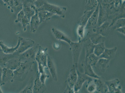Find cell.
<instances>
[{
    "instance_id": "cell-1",
    "label": "cell",
    "mask_w": 125,
    "mask_h": 93,
    "mask_svg": "<svg viewBox=\"0 0 125 93\" xmlns=\"http://www.w3.org/2000/svg\"><path fill=\"white\" fill-rule=\"evenodd\" d=\"M48 48L39 46L38 49L35 57V60L38 65V72L39 74L45 73V68L48 69L47 65Z\"/></svg>"
},
{
    "instance_id": "cell-2",
    "label": "cell",
    "mask_w": 125,
    "mask_h": 93,
    "mask_svg": "<svg viewBox=\"0 0 125 93\" xmlns=\"http://www.w3.org/2000/svg\"><path fill=\"white\" fill-rule=\"evenodd\" d=\"M66 7L54 5L46 2L41 7L37 10V12L41 11H46L53 13L54 15L59 16L61 18L65 17Z\"/></svg>"
},
{
    "instance_id": "cell-3",
    "label": "cell",
    "mask_w": 125,
    "mask_h": 93,
    "mask_svg": "<svg viewBox=\"0 0 125 93\" xmlns=\"http://www.w3.org/2000/svg\"><path fill=\"white\" fill-rule=\"evenodd\" d=\"M34 63V62L28 61L21 62L19 67L13 71L14 79L20 81H22Z\"/></svg>"
},
{
    "instance_id": "cell-4",
    "label": "cell",
    "mask_w": 125,
    "mask_h": 93,
    "mask_svg": "<svg viewBox=\"0 0 125 93\" xmlns=\"http://www.w3.org/2000/svg\"><path fill=\"white\" fill-rule=\"evenodd\" d=\"M38 46H35L29 49L22 54H19L16 57H18L21 62H34L35 57L38 51Z\"/></svg>"
},
{
    "instance_id": "cell-5",
    "label": "cell",
    "mask_w": 125,
    "mask_h": 93,
    "mask_svg": "<svg viewBox=\"0 0 125 93\" xmlns=\"http://www.w3.org/2000/svg\"><path fill=\"white\" fill-rule=\"evenodd\" d=\"M83 42H72L70 45V49L72 52L73 65L78 67V61L82 47Z\"/></svg>"
},
{
    "instance_id": "cell-6",
    "label": "cell",
    "mask_w": 125,
    "mask_h": 93,
    "mask_svg": "<svg viewBox=\"0 0 125 93\" xmlns=\"http://www.w3.org/2000/svg\"><path fill=\"white\" fill-rule=\"evenodd\" d=\"M20 44L17 51L13 54L15 57H17L19 54H22L27 50L33 47L35 45V42L32 39L19 37Z\"/></svg>"
},
{
    "instance_id": "cell-7",
    "label": "cell",
    "mask_w": 125,
    "mask_h": 93,
    "mask_svg": "<svg viewBox=\"0 0 125 93\" xmlns=\"http://www.w3.org/2000/svg\"><path fill=\"white\" fill-rule=\"evenodd\" d=\"M22 10L26 16L29 19L37 12V9L31 0H25L23 2Z\"/></svg>"
},
{
    "instance_id": "cell-8",
    "label": "cell",
    "mask_w": 125,
    "mask_h": 93,
    "mask_svg": "<svg viewBox=\"0 0 125 93\" xmlns=\"http://www.w3.org/2000/svg\"><path fill=\"white\" fill-rule=\"evenodd\" d=\"M77 70L78 78L74 87V93H78L80 90L85 82L91 80L93 79V78L88 76L84 74L81 73L78 71V68H77Z\"/></svg>"
},
{
    "instance_id": "cell-9",
    "label": "cell",
    "mask_w": 125,
    "mask_h": 93,
    "mask_svg": "<svg viewBox=\"0 0 125 93\" xmlns=\"http://www.w3.org/2000/svg\"><path fill=\"white\" fill-rule=\"evenodd\" d=\"M120 83V80L118 78L105 81V83L108 87V93H122L121 86L119 85Z\"/></svg>"
},
{
    "instance_id": "cell-10",
    "label": "cell",
    "mask_w": 125,
    "mask_h": 93,
    "mask_svg": "<svg viewBox=\"0 0 125 93\" xmlns=\"http://www.w3.org/2000/svg\"><path fill=\"white\" fill-rule=\"evenodd\" d=\"M99 8V4L92 13L89 19L87 24L85 26V30L93 29L97 27V24L98 19Z\"/></svg>"
},
{
    "instance_id": "cell-11",
    "label": "cell",
    "mask_w": 125,
    "mask_h": 93,
    "mask_svg": "<svg viewBox=\"0 0 125 93\" xmlns=\"http://www.w3.org/2000/svg\"><path fill=\"white\" fill-rule=\"evenodd\" d=\"M110 23H111L109 21L107 20L100 27L93 29V32L94 33H97L104 37H105L107 36L109 32L110 28H111L110 27Z\"/></svg>"
},
{
    "instance_id": "cell-12",
    "label": "cell",
    "mask_w": 125,
    "mask_h": 93,
    "mask_svg": "<svg viewBox=\"0 0 125 93\" xmlns=\"http://www.w3.org/2000/svg\"><path fill=\"white\" fill-rule=\"evenodd\" d=\"M77 68L78 67L74 65H73V66L70 70V74L67 79V84L72 89H73L74 85L78 78Z\"/></svg>"
},
{
    "instance_id": "cell-13",
    "label": "cell",
    "mask_w": 125,
    "mask_h": 93,
    "mask_svg": "<svg viewBox=\"0 0 125 93\" xmlns=\"http://www.w3.org/2000/svg\"><path fill=\"white\" fill-rule=\"evenodd\" d=\"M2 80L4 84L13 82L14 80L13 71L6 67L3 68Z\"/></svg>"
},
{
    "instance_id": "cell-14",
    "label": "cell",
    "mask_w": 125,
    "mask_h": 93,
    "mask_svg": "<svg viewBox=\"0 0 125 93\" xmlns=\"http://www.w3.org/2000/svg\"><path fill=\"white\" fill-rule=\"evenodd\" d=\"M47 65L53 79L54 81H57L58 77L55 63L52 58L49 55L47 57Z\"/></svg>"
},
{
    "instance_id": "cell-15",
    "label": "cell",
    "mask_w": 125,
    "mask_h": 93,
    "mask_svg": "<svg viewBox=\"0 0 125 93\" xmlns=\"http://www.w3.org/2000/svg\"><path fill=\"white\" fill-rule=\"evenodd\" d=\"M52 33L54 34L56 39L58 40L63 41L68 43L69 45L72 42L66 35L64 33L55 28H53L52 29Z\"/></svg>"
},
{
    "instance_id": "cell-16",
    "label": "cell",
    "mask_w": 125,
    "mask_h": 93,
    "mask_svg": "<svg viewBox=\"0 0 125 93\" xmlns=\"http://www.w3.org/2000/svg\"><path fill=\"white\" fill-rule=\"evenodd\" d=\"M108 15L101 5L99 4L98 19L97 27H99L107 20Z\"/></svg>"
},
{
    "instance_id": "cell-17",
    "label": "cell",
    "mask_w": 125,
    "mask_h": 93,
    "mask_svg": "<svg viewBox=\"0 0 125 93\" xmlns=\"http://www.w3.org/2000/svg\"><path fill=\"white\" fill-rule=\"evenodd\" d=\"M40 24V21L38 16V12H36L35 14L31 18L30 21L31 32L33 33L36 32Z\"/></svg>"
},
{
    "instance_id": "cell-18",
    "label": "cell",
    "mask_w": 125,
    "mask_h": 93,
    "mask_svg": "<svg viewBox=\"0 0 125 93\" xmlns=\"http://www.w3.org/2000/svg\"><path fill=\"white\" fill-rule=\"evenodd\" d=\"M96 84V91L99 93H105L109 92L108 87L105 82L100 79H93Z\"/></svg>"
},
{
    "instance_id": "cell-19",
    "label": "cell",
    "mask_w": 125,
    "mask_h": 93,
    "mask_svg": "<svg viewBox=\"0 0 125 93\" xmlns=\"http://www.w3.org/2000/svg\"><path fill=\"white\" fill-rule=\"evenodd\" d=\"M20 42V39L19 38L17 44L16 46L15 47H10L5 45L3 41L0 40V47L2 52L5 54H13L19 48Z\"/></svg>"
},
{
    "instance_id": "cell-20",
    "label": "cell",
    "mask_w": 125,
    "mask_h": 93,
    "mask_svg": "<svg viewBox=\"0 0 125 93\" xmlns=\"http://www.w3.org/2000/svg\"><path fill=\"white\" fill-rule=\"evenodd\" d=\"M110 60L103 58H99L96 66L99 71L104 73L109 66Z\"/></svg>"
},
{
    "instance_id": "cell-21",
    "label": "cell",
    "mask_w": 125,
    "mask_h": 93,
    "mask_svg": "<svg viewBox=\"0 0 125 93\" xmlns=\"http://www.w3.org/2000/svg\"><path fill=\"white\" fill-rule=\"evenodd\" d=\"M21 62L18 57H13L10 59L6 62L4 67L14 71L19 67Z\"/></svg>"
},
{
    "instance_id": "cell-22",
    "label": "cell",
    "mask_w": 125,
    "mask_h": 93,
    "mask_svg": "<svg viewBox=\"0 0 125 93\" xmlns=\"http://www.w3.org/2000/svg\"><path fill=\"white\" fill-rule=\"evenodd\" d=\"M45 84H44L40 79V74L38 71L36 74V78L34 81L33 92L37 93L44 90L45 91Z\"/></svg>"
},
{
    "instance_id": "cell-23",
    "label": "cell",
    "mask_w": 125,
    "mask_h": 93,
    "mask_svg": "<svg viewBox=\"0 0 125 93\" xmlns=\"http://www.w3.org/2000/svg\"><path fill=\"white\" fill-rule=\"evenodd\" d=\"M117 50L116 47L110 49L105 48L103 54L99 56V58H104L111 60L114 57Z\"/></svg>"
},
{
    "instance_id": "cell-24",
    "label": "cell",
    "mask_w": 125,
    "mask_h": 93,
    "mask_svg": "<svg viewBox=\"0 0 125 93\" xmlns=\"http://www.w3.org/2000/svg\"><path fill=\"white\" fill-rule=\"evenodd\" d=\"M84 71V74L93 79H100L101 77L96 74L94 72L92 66L84 62L83 64Z\"/></svg>"
},
{
    "instance_id": "cell-25",
    "label": "cell",
    "mask_w": 125,
    "mask_h": 93,
    "mask_svg": "<svg viewBox=\"0 0 125 93\" xmlns=\"http://www.w3.org/2000/svg\"><path fill=\"white\" fill-rule=\"evenodd\" d=\"M38 15L41 24L50 20L54 15L48 11L42 10L39 11Z\"/></svg>"
},
{
    "instance_id": "cell-26",
    "label": "cell",
    "mask_w": 125,
    "mask_h": 93,
    "mask_svg": "<svg viewBox=\"0 0 125 93\" xmlns=\"http://www.w3.org/2000/svg\"><path fill=\"white\" fill-rule=\"evenodd\" d=\"M14 57L15 56L13 54H5L1 50L0 51V66L2 68L4 67L6 62L10 59Z\"/></svg>"
},
{
    "instance_id": "cell-27",
    "label": "cell",
    "mask_w": 125,
    "mask_h": 93,
    "mask_svg": "<svg viewBox=\"0 0 125 93\" xmlns=\"http://www.w3.org/2000/svg\"><path fill=\"white\" fill-rule=\"evenodd\" d=\"M86 57H87L89 56L94 53V45L91 41L89 38H87L84 41Z\"/></svg>"
},
{
    "instance_id": "cell-28",
    "label": "cell",
    "mask_w": 125,
    "mask_h": 93,
    "mask_svg": "<svg viewBox=\"0 0 125 93\" xmlns=\"http://www.w3.org/2000/svg\"><path fill=\"white\" fill-rule=\"evenodd\" d=\"M104 37L97 33H94L90 35L89 38L92 43L96 45L100 43L104 42L105 39Z\"/></svg>"
},
{
    "instance_id": "cell-29",
    "label": "cell",
    "mask_w": 125,
    "mask_h": 93,
    "mask_svg": "<svg viewBox=\"0 0 125 93\" xmlns=\"http://www.w3.org/2000/svg\"><path fill=\"white\" fill-rule=\"evenodd\" d=\"M94 10H95L91 11H85L83 14L81 18L78 22L79 25L85 27L90 17L91 16Z\"/></svg>"
},
{
    "instance_id": "cell-30",
    "label": "cell",
    "mask_w": 125,
    "mask_h": 93,
    "mask_svg": "<svg viewBox=\"0 0 125 93\" xmlns=\"http://www.w3.org/2000/svg\"><path fill=\"white\" fill-rule=\"evenodd\" d=\"M23 7V2L21 0H14V4L10 9L12 13L17 14L22 10Z\"/></svg>"
},
{
    "instance_id": "cell-31",
    "label": "cell",
    "mask_w": 125,
    "mask_h": 93,
    "mask_svg": "<svg viewBox=\"0 0 125 93\" xmlns=\"http://www.w3.org/2000/svg\"><path fill=\"white\" fill-rule=\"evenodd\" d=\"M98 4L97 0H86L85 4V11L95 10Z\"/></svg>"
},
{
    "instance_id": "cell-32",
    "label": "cell",
    "mask_w": 125,
    "mask_h": 93,
    "mask_svg": "<svg viewBox=\"0 0 125 93\" xmlns=\"http://www.w3.org/2000/svg\"><path fill=\"white\" fill-rule=\"evenodd\" d=\"M104 42H102L94 45V54L99 57L103 54L105 49Z\"/></svg>"
},
{
    "instance_id": "cell-33",
    "label": "cell",
    "mask_w": 125,
    "mask_h": 93,
    "mask_svg": "<svg viewBox=\"0 0 125 93\" xmlns=\"http://www.w3.org/2000/svg\"><path fill=\"white\" fill-rule=\"evenodd\" d=\"M99 59V57L96 56L93 53L87 57L85 58V62L87 64L93 66L96 65Z\"/></svg>"
},
{
    "instance_id": "cell-34",
    "label": "cell",
    "mask_w": 125,
    "mask_h": 93,
    "mask_svg": "<svg viewBox=\"0 0 125 93\" xmlns=\"http://www.w3.org/2000/svg\"><path fill=\"white\" fill-rule=\"evenodd\" d=\"M33 79L32 78L30 82L24 89L21 90L19 93H32L33 92L34 85Z\"/></svg>"
},
{
    "instance_id": "cell-35",
    "label": "cell",
    "mask_w": 125,
    "mask_h": 93,
    "mask_svg": "<svg viewBox=\"0 0 125 93\" xmlns=\"http://www.w3.org/2000/svg\"><path fill=\"white\" fill-rule=\"evenodd\" d=\"M125 18H121L116 20L112 27L113 29H116L118 28L125 27Z\"/></svg>"
},
{
    "instance_id": "cell-36",
    "label": "cell",
    "mask_w": 125,
    "mask_h": 93,
    "mask_svg": "<svg viewBox=\"0 0 125 93\" xmlns=\"http://www.w3.org/2000/svg\"><path fill=\"white\" fill-rule=\"evenodd\" d=\"M85 27L84 26L78 25L77 28V32L79 37V41H81L82 39H83L85 35Z\"/></svg>"
},
{
    "instance_id": "cell-37",
    "label": "cell",
    "mask_w": 125,
    "mask_h": 93,
    "mask_svg": "<svg viewBox=\"0 0 125 93\" xmlns=\"http://www.w3.org/2000/svg\"><path fill=\"white\" fill-rule=\"evenodd\" d=\"M88 82L87 86V90L89 93H94L96 91V84L93 79L88 81Z\"/></svg>"
},
{
    "instance_id": "cell-38",
    "label": "cell",
    "mask_w": 125,
    "mask_h": 93,
    "mask_svg": "<svg viewBox=\"0 0 125 93\" xmlns=\"http://www.w3.org/2000/svg\"><path fill=\"white\" fill-rule=\"evenodd\" d=\"M30 20L25 15L21 20V23L22 25V28L23 31H26L27 30V26L30 24Z\"/></svg>"
},
{
    "instance_id": "cell-39",
    "label": "cell",
    "mask_w": 125,
    "mask_h": 93,
    "mask_svg": "<svg viewBox=\"0 0 125 93\" xmlns=\"http://www.w3.org/2000/svg\"><path fill=\"white\" fill-rule=\"evenodd\" d=\"M47 1L46 0H36L33 1L34 5L37 10L41 7Z\"/></svg>"
},
{
    "instance_id": "cell-40",
    "label": "cell",
    "mask_w": 125,
    "mask_h": 93,
    "mask_svg": "<svg viewBox=\"0 0 125 93\" xmlns=\"http://www.w3.org/2000/svg\"><path fill=\"white\" fill-rule=\"evenodd\" d=\"M25 16V14L24 12L22 10L20 11L18 13L17 19L15 20V22L16 23H17L18 22H20L21 23V20H22L23 18Z\"/></svg>"
},
{
    "instance_id": "cell-41",
    "label": "cell",
    "mask_w": 125,
    "mask_h": 93,
    "mask_svg": "<svg viewBox=\"0 0 125 93\" xmlns=\"http://www.w3.org/2000/svg\"><path fill=\"white\" fill-rule=\"evenodd\" d=\"M40 74V79L42 82L44 84H45V81L47 78H49V76L46 74L45 72L41 74Z\"/></svg>"
},
{
    "instance_id": "cell-42",
    "label": "cell",
    "mask_w": 125,
    "mask_h": 93,
    "mask_svg": "<svg viewBox=\"0 0 125 93\" xmlns=\"http://www.w3.org/2000/svg\"><path fill=\"white\" fill-rule=\"evenodd\" d=\"M124 2V1L122 0H114L115 7L116 9L117 10H119L121 7Z\"/></svg>"
},
{
    "instance_id": "cell-43",
    "label": "cell",
    "mask_w": 125,
    "mask_h": 93,
    "mask_svg": "<svg viewBox=\"0 0 125 93\" xmlns=\"http://www.w3.org/2000/svg\"><path fill=\"white\" fill-rule=\"evenodd\" d=\"M2 70H3V68L1 67L0 66V93H3V91L1 88V87L3 85L5 84L2 81Z\"/></svg>"
},
{
    "instance_id": "cell-44",
    "label": "cell",
    "mask_w": 125,
    "mask_h": 93,
    "mask_svg": "<svg viewBox=\"0 0 125 93\" xmlns=\"http://www.w3.org/2000/svg\"><path fill=\"white\" fill-rule=\"evenodd\" d=\"M14 4V0H9L6 5H7L8 8L10 9L12 8Z\"/></svg>"
},
{
    "instance_id": "cell-45",
    "label": "cell",
    "mask_w": 125,
    "mask_h": 93,
    "mask_svg": "<svg viewBox=\"0 0 125 93\" xmlns=\"http://www.w3.org/2000/svg\"><path fill=\"white\" fill-rule=\"evenodd\" d=\"M116 31H118L120 33L124 35H125V27H121L117 28L115 29Z\"/></svg>"
},
{
    "instance_id": "cell-46",
    "label": "cell",
    "mask_w": 125,
    "mask_h": 93,
    "mask_svg": "<svg viewBox=\"0 0 125 93\" xmlns=\"http://www.w3.org/2000/svg\"><path fill=\"white\" fill-rule=\"evenodd\" d=\"M64 93H74L73 89H72L70 88L68 85L67 84V86L64 92Z\"/></svg>"
},
{
    "instance_id": "cell-47",
    "label": "cell",
    "mask_w": 125,
    "mask_h": 93,
    "mask_svg": "<svg viewBox=\"0 0 125 93\" xmlns=\"http://www.w3.org/2000/svg\"><path fill=\"white\" fill-rule=\"evenodd\" d=\"M2 0L3 1V2H4V5H6L7 3L8 2V1L9 0Z\"/></svg>"
},
{
    "instance_id": "cell-48",
    "label": "cell",
    "mask_w": 125,
    "mask_h": 93,
    "mask_svg": "<svg viewBox=\"0 0 125 93\" xmlns=\"http://www.w3.org/2000/svg\"><path fill=\"white\" fill-rule=\"evenodd\" d=\"M103 0H97V1L98 2V4H101L102 3Z\"/></svg>"
},
{
    "instance_id": "cell-49",
    "label": "cell",
    "mask_w": 125,
    "mask_h": 93,
    "mask_svg": "<svg viewBox=\"0 0 125 93\" xmlns=\"http://www.w3.org/2000/svg\"><path fill=\"white\" fill-rule=\"evenodd\" d=\"M31 0L33 1H34L36 0Z\"/></svg>"
},
{
    "instance_id": "cell-50",
    "label": "cell",
    "mask_w": 125,
    "mask_h": 93,
    "mask_svg": "<svg viewBox=\"0 0 125 93\" xmlns=\"http://www.w3.org/2000/svg\"><path fill=\"white\" fill-rule=\"evenodd\" d=\"M1 50V49L0 47V51Z\"/></svg>"
},
{
    "instance_id": "cell-51",
    "label": "cell",
    "mask_w": 125,
    "mask_h": 93,
    "mask_svg": "<svg viewBox=\"0 0 125 93\" xmlns=\"http://www.w3.org/2000/svg\"><path fill=\"white\" fill-rule=\"evenodd\" d=\"M22 0V1H23V2L24 1H25V0Z\"/></svg>"
},
{
    "instance_id": "cell-52",
    "label": "cell",
    "mask_w": 125,
    "mask_h": 93,
    "mask_svg": "<svg viewBox=\"0 0 125 93\" xmlns=\"http://www.w3.org/2000/svg\"><path fill=\"white\" fill-rule=\"evenodd\" d=\"M123 1H125V0H122Z\"/></svg>"
}]
</instances>
